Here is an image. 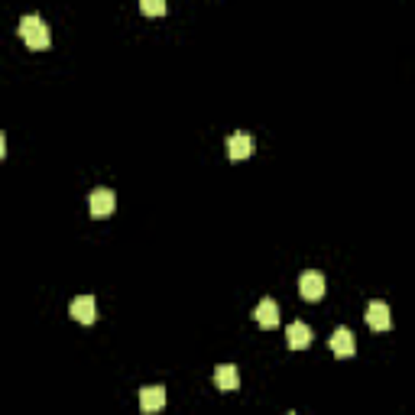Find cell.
<instances>
[{
	"mask_svg": "<svg viewBox=\"0 0 415 415\" xmlns=\"http://www.w3.org/2000/svg\"><path fill=\"white\" fill-rule=\"evenodd\" d=\"M215 383H217V390L234 392V390L240 386V373H237V367H234V363H221V367L215 370Z\"/></svg>",
	"mask_w": 415,
	"mask_h": 415,
	"instance_id": "11",
	"label": "cell"
},
{
	"mask_svg": "<svg viewBox=\"0 0 415 415\" xmlns=\"http://www.w3.org/2000/svg\"><path fill=\"white\" fill-rule=\"evenodd\" d=\"M69 312H72V318H75V322L91 324L94 322V295H75V299H72V305H69Z\"/></svg>",
	"mask_w": 415,
	"mask_h": 415,
	"instance_id": "8",
	"label": "cell"
},
{
	"mask_svg": "<svg viewBox=\"0 0 415 415\" xmlns=\"http://www.w3.org/2000/svg\"><path fill=\"white\" fill-rule=\"evenodd\" d=\"M140 10H143V13H166V0H143Z\"/></svg>",
	"mask_w": 415,
	"mask_h": 415,
	"instance_id": "12",
	"label": "cell"
},
{
	"mask_svg": "<svg viewBox=\"0 0 415 415\" xmlns=\"http://www.w3.org/2000/svg\"><path fill=\"white\" fill-rule=\"evenodd\" d=\"M162 406H166V386L149 383L140 390V409H143V412H159Z\"/></svg>",
	"mask_w": 415,
	"mask_h": 415,
	"instance_id": "5",
	"label": "cell"
},
{
	"mask_svg": "<svg viewBox=\"0 0 415 415\" xmlns=\"http://www.w3.org/2000/svg\"><path fill=\"white\" fill-rule=\"evenodd\" d=\"M299 292H302V299H322L324 295V276L318 273V269H305L299 276Z\"/></svg>",
	"mask_w": 415,
	"mask_h": 415,
	"instance_id": "2",
	"label": "cell"
},
{
	"mask_svg": "<svg viewBox=\"0 0 415 415\" xmlns=\"http://www.w3.org/2000/svg\"><path fill=\"white\" fill-rule=\"evenodd\" d=\"M285 415H295V412H285Z\"/></svg>",
	"mask_w": 415,
	"mask_h": 415,
	"instance_id": "13",
	"label": "cell"
},
{
	"mask_svg": "<svg viewBox=\"0 0 415 415\" xmlns=\"http://www.w3.org/2000/svg\"><path fill=\"white\" fill-rule=\"evenodd\" d=\"M20 36L26 39V46L30 49H46L49 42H52L46 20H42L39 13H23L20 16Z\"/></svg>",
	"mask_w": 415,
	"mask_h": 415,
	"instance_id": "1",
	"label": "cell"
},
{
	"mask_svg": "<svg viewBox=\"0 0 415 415\" xmlns=\"http://www.w3.org/2000/svg\"><path fill=\"white\" fill-rule=\"evenodd\" d=\"M227 153H231V159H246L254 153V137L250 133H231L227 137Z\"/></svg>",
	"mask_w": 415,
	"mask_h": 415,
	"instance_id": "10",
	"label": "cell"
},
{
	"mask_svg": "<svg viewBox=\"0 0 415 415\" xmlns=\"http://www.w3.org/2000/svg\"><path fill=\"white\" fill-rule=\"evenodd\" d=\"M88 205H91V215L94 217H108V215H114L117 195L110 192V188H94L91 198H88Z\"/></svg>",
	"mask_w": 415,
	"mask_h": 415,
	"instance_id": "4",
	"label": "cell"
},
{
	"mask_svg": "<svg viewBox=\"0 0 415 415\" xmlns=\"http://www.w3.org/2000/svg\"><path fill=\"white\" fill-rule=\"evenodd\" d=\"M285 341H289L292 351H302V347L312 344V328H308L305 322H292L289 328H285Z\"/></svg>",
	"mask_w": 415,
	"mask_h": 415,
	"instance_id": "9",
	"label": "cell"
},
{
	"mask_svg": "<svg viewBox=\"0 0 415 415\" xmlns=\"http://www.w3.org/2000/svg\"><path fill=\"white\" fill-rule=\"evenodd\" d=\"M331 351H334V354L338 357H351L357 351V344H354V331L347 328V324H338V328H334V334H331Z\"/></svg>",
	"mask_w": 415,
	"mask_h": 415,
	"instance_id": "3",
	"label": "cell"
},
{
	"mask_svg": "<svg viewBox=\"0 0 415 415\" xmlns=\"http://www.w3.org/2000/svg\"><path fill=\"white\" fill-rule=\"evenodd\" d=\"M367 322H370V328H377V331L392 328V312H390V305H386L383 299H373V302L367 305Z\"/></svg>",
	"mask_w": 415,
	"mask_h": 415,
	"instance_id": "6",
	"label": "cell"
},
{
	"mask_svg": "<svg viewBox=\"0 0 415 415\" xmlns=\"http://www.w3.org/2000/svg\"><path fill=\"white\" fill-rule=\"evenodd\" d=\"M254 318L263 324V328H276L279 324V305H276V299H260L256 302V308H254Z\"/></svg>",
	"mask_w": 415,
	"mask_h": 415,
	"instance_id": "7",
	"label": "cell"
}]
</instances>
